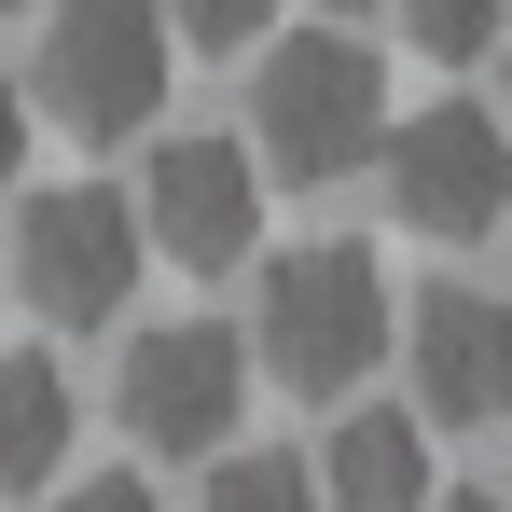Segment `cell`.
Segmentation results:
<instances>
[{
    "label": "cell",
    "mask_w": 512,
    "mask_h": 512,
    "mask_svg": "<svg viewBox=\"0 0 512 512\" xmlns=\"http://www.w3.org/2000/svg\"><path fill=\"white\" fill-rule=\"evenodd\" d=\"M0 14H28V0H0Z\"/></svg>",
    "instance_id": "obj_19"
},
{
    "label": "cell",
    "mask_w": 512,
    "mask_h": 512,
    "mask_svg": "<svg viewBox=\"0 0 512 512\" xmlns=\"http://www.w3.org/2000/svg\"><path fill=\"white\" fill-rule=\"evenodd\" d=\"M319 14H333V28H346V14H374V0H319Z\"/></svg>",
    "instance_id": "obj_17"
},
{
    "label": "cell",
    "mask_w": 512,
    "mask_h": 512,
    "mask_svg": "<svg viewBox=\"0 0 512 512\" xmlns=\"http://www.w3.org/2000/svg\"><path fill=\"white\" fill-rule=\"evenodd\" d=\"M42 111L70 125V139H139L153 111H167V14L153 0H56L42 14Z\"/></svg>",
    "instance_id": "obj_4"
},
{
    "label": "cell",
    "mask_w": 512,
    "mask_h": 512,
    "mask_svg": "<svg viewBox=\"0 0 512 512\" xmlns=\"http://www.w3.org/2000/svg\"><path fill=\"white\" fill-rule=\"evenodd\" d=\"M263 28H277V0H167V42H194V56H250Z\"/></svg>",
    "instance_id": "obj_13"
},
{
    "label": "cell",
    "mask_w": 512,
    "mask_h": 512,
    "mask_svg": "<svg viewBox=\"0 0 512 512\" xmlns=\"http://www.w3.org/2000/svg\"><path fill=\"white\" fill-rule=\"evenodd\" d=\"M374 360H388V263L360 250V236H319V250H277V263H263L250 374H277L291 402H346Z\"/></svg>",
    "instance_id": "obj_2"
},
{
    "label": "cell",
    "mask_w": 512,
    "mask_h": 512,
    "mask_svg": "<svg viewBox=\"0 0 512 512\" xmlns=\"http://www.w3.org/2000/svg\"><path fill=\"white\" fill-rule=\"evenodd\" d=\"M139 208L111 194V180H56V194H28L14 208V263H0V291L42 319V333H97V319H125L139 305Z\"/></svg>",
    "instance_id": "obj_3"
},
{
    "label": "cell",
    "mask_w": 512,
    "mask_h": 512,
    "mask_svg": "<svg viewBox=\"0 0 512 512\" xmlns=\"http://www.w3.org/2000/svg\"><path fill=\"white\" fill-rule=\"evenodd\" d=\"M194 512H319V471L305 457H208V499Z\"/></svg>",
    "instance_id": "obj_12"
},
{
    "label": "cell",
    "mask_w": 512,
    "mask_h": 512,
    "mask_svg": "<svg viewBox=\"0 0 512 512\" xmlns=\"http://www.w3.org/2000/svg\"><path fill=\"white\" fill-rule=\"evenodd\" d=\"M319 512H429L443 499V471H429V429L388 416V402H346L333 429H319Z\"/></svg>",
    "instance_id": "obj_9"
},
{
    "label": "cell",
    "mask_w": 512,
    "mask_h": 512,
    "mask_svg": "<svg viewBox=\"0 0 512 512\" xmlns=\"http://www.w3.org/2000/svg\"><path fill=\"white\" fill-rule=\"evenodd\" d=\"M402 374H416V429H499L512 416V305L499 291H471V277H429L416 305H402Z\"/></svg>",
    "instance_id": "obj_8"
},
{
    "label": "cell",
    "mask_w": 512,
    "mask_h": 512,
    "mask_svg": "<svg viewBox=\"0 0 512 512\" xmlns=\"http://www.w3.org/2000/svg\"><path fill=\"white\" fill-rule=\"evenodd\" d=\"M499 14H512V0H388V28L416 42L429 70H471V56H499Z\"/></svg>",
    "instance_id": "obj_11"
},
{
    "label": "cell",
    "mask_w": 512,
    "mask_h": 512,
    "mask_svg": "<svg viewBox=\"0 0 512 512\" xmlns=\"http://www.w3.org/2000/svg\"><path fill=\"white\" fill-rule=\"evenodd\" d=\"M42 499H56V512H167L139 471H84V485H42Z\"/></svg>",
    "instance_id": "obj_14"
},
{
    "label": "cell",
    "mask_w": 512,
    "mask_h": 512,
    "mask_svg": "<svg viewBox=\"0 0 512 512\" xmlns=\"http://www.w3.org/2000/svg\"><path fill=\"white\" fill-rule=\"evenodd\" d=\"M111 416L139 457H222L250 416V333L236 319H167V333H125L111 374Z\"/></svg>",
    "instance_id": "obj_5"
},
{
    "label": "cell",
    "mask_w": 512,
    "mask_h": 512,
    "mask_svg": "<svg viewBox=\"0 0 512 512\" xmlns=\"http://www.w3.org/2000/svg\"><path fill=\"white\" fill-rule=\"evenodd\" d=\"M14 167H28V111H14V84H0V194H14Z\"/></svg>",
    "instance_id": "obj_15"
},
{
    "label": "cell",
    "mask_w": 512,
    "mask_h": 512,
    "mask_svg": "<svg viewBox=\"0 0 512 512\" xmlns=\"http://www.w3.org/2000/svg\"><path fill=\"white\" fill-rule=\"evenodd\" d=\"M388 153V70L360 28H277L250 70V167H277L291 194L360 180Z\"/></svg>",
    "instance_id": "obj_1"
},
{
    "label": "cell",
    "mask_w": 512,
    "mask_h": 512,
    "mask_svg": "<svg viewBox=\"0 0 512 512\" xmlns=\"http://www.w3.org/2000/svg\"><path fill=\"white\" fill-rule=\"evenodd\" d=\"M139 250H167L180 277H236L263 250V167L250 139H153V167H139Z\"/></svg>",
    "instance_id": "obj_7"
},
{
    "label": "cell",
    "mask_w": 512,
    "mask_h": 512,
    "mask_svg": "<svg viewBox=\"0 0 512 512\" xmlns=\"http://www.w3.org/2000/svg\"><path fill=\"white\" fill-rule=\"evenodd\" d=\"M429 512H512V499H499V485H443Z\"/></svg>",
    "instance_id": "obj_16"
},
{
    "label": "cell",
    "mask_w": 512,
    "mask_h": 512,
    "mask_svg": "<svg viewBox=\"0 0 512 512\" xmlns=\"http://www.w3.org/2000/svg\"><path fill=\"white\" fill-rule=\"evenodd\" d=\"M499 97H512V42H499Z\"/></svg>",
    "instance_id": "obj_18"
},
{
    "label": "cell",
    "mask_w": 512,
    "mask_h": 512,
    "mask_svg": "<svg viewBox=\"0 0 512 512\" xmlns=\"http://www.w3.org/2000/svg\"><path fill=\"white\" fill-rule=\"evenodd\" d=\"M388 208L416 222V236H499L512 222V125L499 111H471V97H429L388 125Z\"/></svg>",
    "instance_id": "obj_6"
},
{
    "label": "cell",
    "mask_w": 512,
    "mask_h": 512,
    "mask_svg": "<svg viewBox=\"0 0 512 512\" xmlns=\"http://www.w3.org/2000/svg\"><path fill=\"white\" fill-rule=\"evenodd\" d=\"M70 457V374L56 360H0V499H42Z\"/></svg>",
    "instance_id": "obj_10"
}]
</instances>
